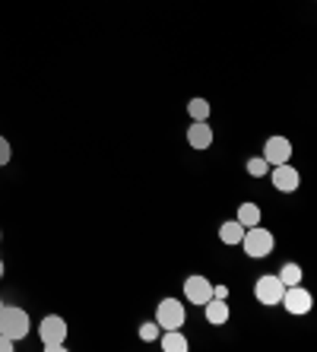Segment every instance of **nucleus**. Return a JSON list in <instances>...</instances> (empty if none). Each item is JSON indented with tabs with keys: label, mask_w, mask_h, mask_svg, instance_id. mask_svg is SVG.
Segmentation results:
<instances>
[{
	"label": "nucleus",
	"mask_w": 317,
	"mask_h": 352,
	"mask_svg": "<svg viewBox=\"0 0 317 352\" xmlns=\"http://www.w3.org/2000/svg\"><path fill=\"white\" fill-rule=\"evenodd\" d=\"M241 248H244V254H248V257H254V261H263V257L273 254V248H276V238H273V232H270V229L251 226V229H244Z\"/></svg>",
	"instance_id": "f257e3e1"
},
{
	"label": "nucleus",
	"mask_w": 317,
	"mask_h": 352,
	"mask_svg": "<svg viewBox=\"0 0 317 352\" xmlns=\"http://www.w3.org/2000/svg\"><path fill=\"white\" fill-rule=\"evenodd\" d=\"M41 346H45V352H64V343H67V320L61 318V314H48V318H41Z\"/></svg>",
	"instance_id": "f03ea898"
},
{
	"label": "nucleus",
	"mask_w": 317,
	"mask_h": 352,
	"mask_svg": "<svg viewBox=\"0 0 317 352\" xmlns=\"http://www.w3.org/2000/svg\"><path fill=\"white\" fill-rule=\"evenodd\" d=\"M0 333L10 336L13 343H19V340L29 333V314H25L19 305H3V308H0Z\"/></svg>",
	"instance_id": "7ed1b4c3"
},
{
	"label": "nucleus",
	"mask_w": 317,
	"mask_h": 352,
	"mask_svg": "<svg viewBox=\"0 0 317 352\" xmlns=\"http://www.w3.org/2000/svg\"><path fill=\"white\" fill-rule=\"evenodd\" d=\"M184 320H187V311L178 298H162V302L155 305V324L162 330H181Z\"/></svg>",
	"instance_id": "20e7f679"
},
{
	"label": "nucleus",
	"mask_w": 317,
	"mask_h": 352,
	"mask_svg": "<svg viewBox=\"0 0 317 352\" xmlns=\"http://www.w3.org/2000/svg\"><path fill=\"white\" fill-rule=\"evenodd\" d=\"M283 292H285L283 279L273 276V273H267V276H261L254 283V298H257L263 308H273V305L283 302Z\"/></svg>",
	"instance_id": "39448f33"
},
{
	"label": "nucleus",
	"mask_w": 317,
	"mask_h": 352,
	"mask_svg": "<svg viewBox=\"0 0 317 352\" xmlns=\"http://www.w3.org/2000/svg\"><path fill=\"white\" fill-rule=\"evenodd\" d=\"M279 305H283L289 314H298V318H301V314H308L311 308H314V298H311V292L298 283V286H285L283 302H279Z\"/></svg>",
	"instance_id": "423d86ee"
},
{
	"label": "nucleus",
	"mask_w": 317,
	"mask_h": 352,
	"mask_svg": "<svg viewBox=\"0 0 317 352\" xmlns=\"http://www.w3.org/2000/svg\"><path fill=\"white\" fill-rule=\"evenodd\" d=\"M267 178L273 181V188L283 190V194H292V190H298V188H301V175H298V168H292L289 162H283V165H270Z\"/></svg>",
	"instance_id": "0eeeda50"
},
{
	"label": "nucleus",
	"mask_w": 317,
	"mask_h": 352,
	"mask_svg": "<svg viewBox=\"0 0 317 352\" xmlns=\"http://www.w3.org/2000/svg\"><path fill=\"white\" fill-rule=\"evenodd\" d=\"M184 298L190 305H206L212 298V283L206 276H200V273H197V276H187L184 279Z\"/></svg>",
	"instance_id": "6e6552de"
},
{
	"label": "nucleus",
	"mask_w": 317,
	"mask_h": 352,
	"mask_svg": "<svg viewBox=\"0 0 317 352\" xmlns=\"http://www.w3.org/2000/svg\"><path fill=\"white\" fill-rule=\"evenodd\" d=\"M263 159H267L270 165H283L292 159V143L285 137H270L267 143H263Z\"/></svg>",
	"instance_id": "1a4fd4ad"
},
{
	"label": "nucleus",
	"mask_w": 317,
	"mask_h": 352,
	"mask_svg": "<svg viewBox=\"0 0 317 352\" xmlns=\"http://www.w3.org/2000/svg\"><path fill=\"white\" fill-rule=\"evenodd\" d=\"M187 146L194 149H210L212 146V127L206 121H190L187 127Z\"/></svg>",
	"instance_id": "9d476101"
},
{
	"label": "nucleus",
	"mask_w": 317,
	"mask_h": 352,
	"mask_svg": "<svg viewBox=\"0 0 317 352\" xmlns=\"http://www.w3.org/2000/svg\"><path fill=\"white\" fill-rule=\"evenodd\" d=\"M204 311H206V320H210L212 327H222V324H228V318H232L226 298H210V302L204 305Z\"/></svg>",
	"instance_id": "9b49d317"
},
{
	"label": "nucleus",
	"mask_w": 317,
	"mask_h": 352,
	"mask_svg": "<svg viewBox=\"0 0 317 352\" xmlns=\"http://www.w3.org/2000/svg\"><path fill=\"white\" fill-rule=\"evenodd\" d=\"M241 238H244V226L238 219H228V222H222V226H219V241H222V245L238 248V245H241Z\"/></svg>",
	"instance_id": "f8f14e48"
},
{
	"label": "nucleus",
	"mask_w": 317,
	"mask_h": 352,
	"mask_svg": "<svg viewBox=\"0 0 317 352\" xmlns=\"http://www.w3.org/2000/svg\"><path fill=\"white\" fill-rule=\"evenodd\" d=\"M162 349L165 352H187L190 343H187V336L181 330H162Z\"/></svg>",
	"instance_id": "ddd939ff"
},
{
	"label": "nucleus",
	"mask_w": 317,
	"mask_h": 352,
	"mask_svg": "<svg viewBox=\"0 0 317 352\" xmlns=\"http://www.w3.org/2000/svg\"><path fill=\"white\" fill-rule=\"evenodd\" d=\"M235 219L241 222L244 229H251V226H261L263 213H261V206H257V204H241V206H238V213H235Z\"/></svg>",
	"instance_id": "4468645a"
},
{
	"label": "nucleus",
	"mask_w": 317,
	"mask_h": 352,
	"mask_svg": "<svg viewBox=\"0 0 317 352\" xmlns=\"http://www.w3.org/2000/svg\"><path fill=\"white\" fill-rule=\"evenodd\" d=\"M276 276L283 279V286H298L301 279H305V270H301L298 263H283V270Z\"/></svg>",
	"instance_id": "2eb2a0df"
},
{
	"label": "nucleus",
	"mask_w": 317,
	"mask_h": 352,
	"mask_svg": "<svg viewBox=\"0 0 317 352\" xmlns=\"http://www.w3.org/2000/svg\"><path fill=\"white\" fill-rule=\"evenodd\" d=\"M187 115H190V121H206V118H210V102H206V98H190V102H187Z\"/></svg>",
	"instance_id": "dca6fc26"
},
{
	"label": "nucleus",
	"mask_w": 317,
	"mask_h": 352,
	"mask_svg": "<svg viewBox=\"0 0 317 352\" xmlns=\"http://www.w3.org/2000/svg\"><path fill=\"white\" fill-rule=\"evenodd\" d=\"M248 175H254V178H267V172H270V162L263 156H254V159H248Z\"/></svg>",
	"instance_id": "f3484780"
},
{
	"label": "nucleus",
	"mask_w": 317,
	"mask_h": 352,
	"mask_svg": "<svg viewBox=\"0 0 317 352\" xmlns=\"http://www.w3.org/2000/svg\"><path fill=\"white\" fill-rule=\"evenodd\" d=\"M159 333H162V327H159L155 320H146V324H140V340L153 343V340H159Z\"/></svg>",
	"instance_id": "a211bd4d"
},
{
	"label": "nucleus",
	"mask_w": 317,
	"mask_h": 352,
	"mask_svg": "<svg viewBox=\"0 0 317 352\" xmlns=\"http://www.w3.org/2000/svg\"><path fill=\"white\" fill-rule=\"evenodd\" d=\"M10 156H13V149H10V140L7 137H0V165H7Z\"/></svg>",
	"instance_id": "6ab92c4d"
},
{
	"label": "nucleus",
	"mask_w": 317,
	"mask_h": 352,
	"mask_svg": "<svg viewBox=\"0 0 317 352\" xmlns=\"http://www.w3.org/2000/svg\"><path fill=\"white\" fill-rule=\"evenodd\" d=\"M13 346H17V343H13L10 336H3V333H0V352H13Z\"/></svg>",
	"instance_id": "aec40b11"
},
{
	"label": "nucleus",
	"mask_w": 317,
	"mask_h": 352,
	"mask_svg": "<svg viewBox=\"0 0 317 352\" xmlns=\"http://www.w3.org/2000/svg\"><path fill=\"white\" fill-rule=\"evenodd\" d=\"M212 298H228V286H212Z\"/></svg>",
	"instance_id": "412c9836"
},
{
	"label": "nucleus",
	"mask_w": 317,
	"mask_h": 352,
	"mask_svg": "<svg viewBox=\"0 0 317 352\" xmlns=\"http://www.w3.org/2000/svg\"><path fill=\"white\" fill-rule=\"evenodd\" d=\"M3 273H7V267H3V261H0V279H3Z\"/></svg>",
	"instance_id": "4be33fe9"
},
{
	"label": "nucleus",
	"mask_w": 317,
	"mask_h": 352,
	"mask_svg": "<svg viewBox=\"0 0 317 352\" xmlns=\"http://www.w3.org/2000/svg\"><path fill=\"white\" fill-rule=\"evenodd\" d=\"M0 241H3V232H0Z\"/></svg>",
	"instance_id": "5701e85b"
},
{
	"label": "nucleus",
	"mask_w": 317,
	"mask_h": 352,
	"mask_svg": "<svg viewBox=\"0 0 317 352\" xmlns=\"http://www.w3.org/2000/svg\"><path fill=\"white\" fill-rule=\"evenodd\" d=\"M0 308H3V302H0Z\"/></svg>",
	"instance_id": "b1692460"
}]
</instances>
